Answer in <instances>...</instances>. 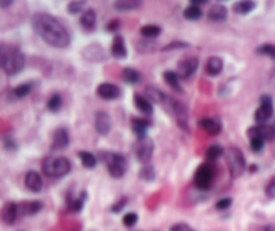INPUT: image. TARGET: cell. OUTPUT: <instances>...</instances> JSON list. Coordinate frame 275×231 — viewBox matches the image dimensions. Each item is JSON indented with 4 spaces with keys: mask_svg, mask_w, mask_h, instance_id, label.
Segmentation results:
<instances>
[{
    "mask_svg": "<svg viewBox=\"0 0 275 231\" xmlns=\"http://www.w3.org/2000/svg\"><path fill=\"white\" fill-rule=\"evenodd\" d=\"M32 86H34L32 82H26V84L18 85L16 88H14V89L11 90L8 98H10V100H22L23 97H26V95H28L31 93Z\"/></svg>",
    "mask_w": 275,
    "mask_h": 231,
    "instance_id": "obj_24",
    "label": "cell"
},
{
    "mask_svg": "<svg viewBox=\"0 0 275 231\" xmlns=\"http://www.w3.org/2000/svg\"><path fill=\"white\" fill-rule=\"evenodd\" d=\"M197 68H199V59L196 57L184 58L177 63V74L180 78L187 79L195 74Z\"/></svg>",
    "mask_w": 275,
    "mask_h": 231,
    "instance_id": "obj_11",
    "label": "cell"
},
{
    "mask_svg": "<svg viewBox=\"0 0 275 231\" xmlns=\"http://www.w3.org/2000/svg\"><path fill=\"white\" fill-rule=\"evenodd\" d=\"M265 144L266 141L263 140H260V139H250V148H251V151L255 153H259L263 151V148H265Z\"/></svg>",
    "mask_w": 275,
    "mask_h": 231,
    "instance_id": "obj_40",
    "label": "cell"
},
{
    "mask_svg": "<svg viewBox=\"0 0 275 231\" xmlns=\"http://www.w3.org/2000/svg\"><path fill=\"white\" fill-rule=\"evenodd\" d=\"M142 5V1H138V0H119V1H115V8L117 11H133L140 8Z\"/></svg>",
    "mask_w": 275,
    "mask_h": 231,
    "instance_id": "obj_30",
    "label": "cell"
},
{
    "mask_svg": "<svg viewBox=\"0 0 275 231\" xmlns=\"http://www.w3.org/2000/svg\"><path fill=\"white\" fill-rule=\"evenodd\" d=\"M94 128L98 135L101 136H106L109 135L112 131V120L110 116L104 111H99L94 116Z\"/></svg>",
    "mask_w": 275,
    "mask_h": 231,
    "instance_id": "obj_12",
    "label": "cell"
},
{
    "mask_svg": "<svg viewBox=\"0 0 275 231\" xmlns=\"http://www.w3.org/2000/svg\"><path fill=\"white\" fill-rule=\"evenodd\" d=\"M122 77H124L125 82L130 85L138 84L141 79H142L140 71H137L136 69L132 68H125L124 70H122Z\"/></svg>",
    "mask_w": 275,
    "mask_h": 231,
    "instance_id": "obj_31",
    "label": "cell"
},
{
    "mask_svg": "<svg viewBox=\"0 0 275 231\" xmlns=\"http://www.w3.org/2000/svg\"><path fill=\"white\" fill-rule=\"evenodd\" d=\"M32 30L47 45L55 48H66L71 42L69 31L57 18L46 12H37L31 18Z\"/></svg>",
    "mask_w": 275,
    "mask_h": 231,
    "instance_id": "obj_1",
    "label": "cell"
},
{
    "mask_svg": "<svg viewBox=\"0 0 275 231\" xmlns=\"http://www.w3.org/2000/svg\"><path fill=\"white\" fill-rule=\"evenodd\" d=\"M232 205V199L231 198H222V199H219L216 202V205H215V208L218 211H224L229 208V206Z\"/></svg>",
    "mask_w": 275,
    "mask_h": 231,
    "instance_id": "obj_44",
    "label": "cell"
},
{
    "mask_svg": "<svg viewBox=\"0 0 275 231\" xmlns=\"http://www.w3.org/2000/svg\"><path fill=\"white\" fill-rule=\"evenodd\" d=\"M162 78L165 81V84L171 88L172 90H175L176 93H183V88L180 85V77L176 71H172V70H166L162 74Z\"/></svg>",
    "mask_w": 275,
    "mask_h": 231,
    "instance_id": "obj_21",
    "label": "cell"
},
{
    "mask_svg": "<svg viewBox=\"0 0 275 231\" xmlns=\"http://www.w3.org/2000/svg\"><path fill=\"white\" fill-rule=\"evenodd\" d=\"M86 196H88L86 191H82L78 196H73V198H70V196H69V199H68L69 211H71V212H79V211L83 208V206H85Z\"/></svg>",
    "mask_w": 275,
    "mask_h": 231,
    "instance_id": "obj_25",
    "label": "cell"
},
{
    "mask_svg": "<svg viewBox=\"0 0 275 231\" xmlns=\"http://www.w3.org/2000/svg\"><path fill=\"white\" fill-rule=\"evenodd\" d=\"M223 70V61L222 58L219 57H211L208 58V61L206 62V73L211 77L219 75Z\"/></svg>",
    "mask_w": 275,
    "mask_h": 231,
    "instance_id": "obj_23",
    "label": "cell"
},
{
    "mask_svg": "<svg viewBox=\"0 0 275 231\" xmlns=\"http://www.w3.org/2000/svg\"><path fill=\"white\" fill-rule=\"evenodd\" d=\"M207 3H208V0H191V4L197 5V7L207 4Z\"/></svg>",
    "mask_w": 275,
    "mask_h": 231,
    "instance_id": "obj_48",
    "label": "cell"
},
{
    "mask_svg": "<svg viewBox=\"0 0 275 231\" xmlns=\"http://www.w3.org/2000/svg\"><path fill=\"white\" fill-rule=\"evenodd\" d=\"M138 176H140L141 180L148 182V183L153 182L156 179V169H155V167L152 164H144L141 167L140 172H138Z\"/></svg>",
    "mask_w": 275,
    "mask_h": 231,
    "instance_id": "obj_32",
    "label": "cell"
},
{
    "mask_svg": "<svg viewBox=\"0 0 275 231\" xmlns=\"http://www.w3.org/2000/svg\"><path fill=\"white\" fill-rule=\"evenodd\" d=\"M78 158L81 160V163L85 168L92 169L97 165V159L92 152H86V151H81L78 153Z\"/></svg>",
    "mask_w": 275,
    "mask_h": 231,
    "instance_id": "obj_34",
    "label": "cell"
},
{
    "mask_svg": "<svg viewBox=\"0 0 275 231\" xmlns=\"http://www.w3.org/2000/svg\"><path fill=\"white\" fill-rule=\"evenodd\" d=\"M70 142V137H69L68 131L65 128H59L54 132L52 136V144H51V151H62L65 148L69 147Z\"/></svg>",
    "mask_w": 275,
    "mask_h": 231,
    "instance_id": "obj_16",
    "label": "cell"
},
{
    "mask_svg": "<svg viewBox=\"0 0 275 231\" xmlns=\"http://www.w3.org/2000/svg\"><path fill=\"white\" fill-rule=\"evenodd\" d=\"M128 202H129L128 198H126V196H122L121 199L117 200L115 205L110 207V211H112V212H115V214H117V212H119V211L124 210L125 206L128 205Z\"/></svg>",
    "mask_w": 275,
    "mask_h": 231,
    "instance_id": "obj_42",
    "label": "cell"
},
{
    "mask_svg": "<svg viewBox=\"0 0 275 231\" xmlns=\"http://www.w3.org/2000/svg\"><path fill=\"white\" fill-rule=\"evenodd\" d=\"M42 171L48 178H63L70 173L71 171V163L68 158L63 156H57V158H47L42 163Z\"/></svg>",
    "mask_w": 275,
    "mask_h": 231,
    "instance_id": "obj_3",
    "label": "cell"
},
{
    "mask_svg": "<svg viewBox=\"0 0 275 231\" xmlns=\"http://www.w3.org/2000/svg\"><path fill=\"white\" fill-rule=\"evenodd\" d=\"M140 34L144 38L152 39V38H156V37H159V35H160L161 27L156 26V24H146V26L141 27Z\"/></svg>",
    "mask_w": 275,
    "mask_h": 231,
    "instance_id": "obj_36",
    "label": "cell"
},
{
    "mask_svg": "<svg viewBox=\"0 0 275 231\" xmlns=\"http://www.w3.org/2000/svg\"><path fill=\"white\" fill-rule=\"evenodd\" d=\"M151 126V121L146 118H135L132 121V129L138 137L146 136V129Z\"/></svg>",
    "mask_w": 275,
    "mask_h": 231,
    "instance_id": "obj_26",
    "label": "cell"
},
{
    "mask_svg": "<svg viewBox=\"0 0 275 231\" xmlns=\"http://www.w3.org/2000/svg\"><path fill=\"white\" fill-rule=\"evenodd\" d=\"M12 4V1L11 0H5V1H0V7L1 8H5V7H10Z\"/></svg>",
    "mask_w": 275,
    "mask_h": 231,
    "instance_id": "obj_49",
    "label": "cell"
},
{
    "mask_svg": "<svg viewBox=\"0 0 275 231\" xmlns=\"http://www.w3.org/2000/svg\"><path fill=\"white\" fill-rule=\"evenodd\" d=\"M224 156H226V162H227V167H229L231 176L234 179L240 178L247 169V163H246L243 152L236 147H229L224 151Z\"/></svg>",
    "mask_w": 275,
    "mask_h": 231,
    "instance_id": "obj_4",
    "label": "cell"
},
{
    "mask_svg": "<svg viewBox=\"0 0 275 231\" xmlns=\"http://www.w3.org/2000/svg\"><path fill=\"white\" fill-rule=\"evenodd\" d=\"M138 221V215L136 212H128L122 218V223L125 227H133Z\"/></svg>",
    "mask_w": 275,
    "mask_h": 231,
    "instance_id": "obj_41",
    "label": "cell"
},
{
    "mask_svg": "<svg viewBox=\"0 0 275 231\" xmlns=\"http://www.w3.org/2000/svg\"><path fill=\"white\" fill-rule=\"evenodd\" d=\"M164 105L168 111L171 112L172 115L176 117V120L180 122V125L185 126L187 128V120H188V112L185 109V106L183 105L182 102L173 100L172 97L166 95L165 101H164Z\"/></svg>",
    "mask_w": 275,
    "mask_h": 231,
    "instance_id": "obj_10",
    "label": "cell"
},
{
    "mask_svg": "<svg viewBox=\"0 0 275 231\" xmlns=\"http://www.w3.org/2000/svg\"><path fill=\"white\" fill-rule=\"evenodd\" d=\"M145 94L146 100L151 101V102H155V104H164V101L166 98V94H164L162 92H160L156 88H153V86H148L146 88Z\"/></svg>",
    "mask_w": 275,
    "mask_h": 231,
    "instance_id": "obj_28",
    "label": "cell"
},
{
    "mask_svg": "<svg viewBox=\"0 0 275 231\" xmlns=\"http://www.w3.org/2000/svg\"><path fill=\"white\" fill-rule=\"evenodd\" d=\"M26 65V57L21 48L3 43L0 45V69L7 75H15L21 73Z\"/></svg>",
    "mask_w": 275,
    "mask_h": 231,
    "instance_id": "obj_2",
    "label": "cell"
},
{
    "mask_svg": "<svg viewBox=\"0 0 275 231\" xmlns=\"http://www.w3.org/2000/svg\"><path fill=\"white\" fill-rule=\"evenodd\" d=\"M247 136L250 139L256 137L263 141H273L275 140V126L270 125V124H256L247 131Z\"/></svg>",
    "mask_w": 275,
    "mask_h": 231,
    "instance_id": "obj_9",
    "label": "cell"
},
{
    "mask_svg": "<svg viewBox=\"0 0 275 231\" xmlns=\"http://www.w3.org/2000/svg\"><path fill=\"white\" fill-rule=\"evenodd\" d=\"M227 8L223 4H213L208 11V21L211 22H224L227 19Z\"/></svg>",
    "mask_w": 275,
    "mask_h": 231,
    "instance_id": "obj_22",
    "label": "cell"
},
{
    "mask_svg": "<svg viewBox=\"0 0 275 231\" xmlns=\"http://www.w3.org/2000/svg\"><path fill=\"white\" fill-rule=\"evenodd\" d=\"M256 8V3L255 1H251V0H247V1H238L235 3L232 10H234L235 14L238 15H247L251 11H254Z\"/></svg>",
    "mask_w": 275,
    "mask_h": 231,
    "instance_id": "obj_29",
    "label": "cell"
},
{
    "mask_svg": "<svg viewBox=\"0 0 275 231\" xmlns=\"http://www.w3.org/2000/svg\"><path fill=\"white\" fill-rule=\"evenodd\" d=\"M153 152H155V142L151 137H138V140L135 144L136 159L142 164H149Z\"/></svg>",
    "mask_w": 275,
    "mask_h": 231,
    "instance_id": "obj_7",
    "label": "cell"
},
{
    "mask_svg": "<svg viewBox=\"0 0 275 231\" xmlns=\"http://www.w3.org/2000/svg\"><path fill=\"white\" fill-rule=\"evenodd\" d=\"M85 7H86V1L83 0H77V1H70L68 4V11L69 14H79V12H83L85 11Z\"/></svg>",
    "mask_w": 275,
    "mask_h": 231,
    "instance_id": "obj_39",
    "label": "cell"
},
{
    "mask_svg": "<svg viewBox=\"0 0 275 231\" xmlns=\"http://www.w3.org/2000/svg\"><path fill=\"white\" fill-rule=\"evenodd\" d=\"M265 194L269 199H275V176L269 180V183L266 184Z\"/></svg>",
    "mask_w": 275,
    "mask_h": 231,
    "instance_id": "obj_43",
    "label": "cell"
},
{
    "mask_svg": "<svg viewBox=\"0 0 275 231\" xmlns=\"http://www.w3.org/2000/svg\"><path fill=\"white\" fill-rule=\"evenodd\" d=\"M256 53L260 54V55H265V57H269L271 59L275 61V45H271V43H265L259 47L256 48Z\"/></svg>",
    "mask_w": 275,
    "mask_h": 231,
    "instance_id": "obj_38",
    "label": "cell"
},
{
    "mask_svg": "<svg viewBox=\"0 0 275 231\" xmlns=\"http://www.w3.org/2000/svg\"><path fill=\"white\" fill-rule=\"evenodd\" d=\"M24 184L32 192H41L43 188V180L41 178V173H38L37 171H28L24 178Z\"/></svg>",
    "mask_w": 275,
    "mask_h": 231,
    "instance_id": "obj_18",
    "label": "cell"
},
{
    "mask_svg": "<svg viewBox=\"0 0 275 231\" xmlns=\"http://www.w3.org/2000/svg\"><path fill=\"white\" fill-rule=\"evenodd\" d=\"M110 51H112V55L117 59H124L128 54V50H126V46H125V41L124 38L121 35H115L113 38V42H112V47H110Z\"/></svg>",
    "mask_w": 275,
    "mask_h": 231,
    "instance_id": "obj_20",
    "label": "cell"
},
{
    "mask_svg": "<svg viewBox=\"0 0 275 231\" xmlns=\"http://www.w3.org/2000/svg\"><path fill=\"white\" fill-rule=\"evenodd\" d=\"M223 155H224L223 147H220L219 144H212V145L207 149L206 158H207L208 162H216V160L222 158Z\"/></svg>",
    "mask_w": 275,
    "mask_h": 231,
    "instance_id": "obj_35",
    "label": "cell"
},
{
    "mask_svg": "<svg viewBox=\"0 0 275 231\" xmlns=\"http://www.w3.org/2000/svg\"><path fill=\"white\" fill-rule=\"evenodd\" d=\"M97 94L98 97H101L102 100L112 101L118 98L121 95V90L117 85L110 84V82H104V84H99L97 88Z\"/></svg>",
    "mask_w": 275,
    "mask_h": 231,
    "instance_id": "obj_14",
    "label": "cell"
},
{
    "mask_svg": "<svg viewBox=\"0 0 275 231\" xmlns=\"http://www.w3.org/2000/svg\"><path fill=\"white\" fill-rule=\"evenodd\" d=\"M263 231H275V225H267L263 227Z\"/></svg>",
    "mask_w": 275,
    "mask_h": 231,
    "instance_id": "obj_50",
    "label": "cell"
},
{
    "mask_svg": "<svg viewBox=\"0 0 275 231\" xmlns=\"http://www.w3.org/2000/svg\"><path fill=\"white\" fill-rule=\"evenodd\" d=\"M62 97H61V94L59 93H54V94L48 98V101H47V109L50 112H52V113H57V112H59V109L62 108Z\"/></svg>",
    "mask_w": 275,
    "mask_h": 231,
    "instance_id": "obj_37",
    "label": "cell"
},
{
    "mask_svg": "<svg viewBox=\"0 0 275 231\" xmlns=\"http://www.w3.org/2000/svg\"><path fill=\"white\" fill-rule=\"evenodd\" d=\"M183 15H184V18H185L187 21H199L203 16V11L202 8L197 7V5L189 4L187 8H184Z\"/></svg>",
    "mask_w": 275,
    "mask_h": 231,
    "instance_id": "obj_33",
    "label": "cell"
},
{
    "mask_svg": "<svg viewBox=\"0 0 275 231\" xmlns=\"http://www.w3.org/2000/svg\"><path fill=\"white\" fill-rule=\"evenodd\" d=\"M185 47H189V45H188V43L179 42V41H176V42H171V43H168L166 46H164V47H162V51L175 50V48H185Z\"/></svg>",
    "mask_w": 275,
    "mask_h": 231,
    "instance_id": "obj_45",
    "label": "cell"
},
{
    "mask_svg": "<svg viewBox=\"0 0 275 231\" xmlns=\"http://www.w3.org/2000/svg\"><path fill=\"white\" fill-rule=\"evenodd\" d=\"M106 28H108L109 31H117V30L119 28V21H115H115H112L109 24H108Z\"/></svg>",
    "mask_w": 275,
    "mask_h": 231,
    "instance_id": "obj_47",
    "label": "cell"
},
{
    "mask_svg": "<svg viewBox=\"0 0 275 231\" xmlns=\"http://www.w3.org/2000/svg\"><path fill=\"white\" fill-rule=\"evenodd\" d=\"M213 176H215V168L211 163H203L199 165V168L193 176V184L197 189L207 191L212 185Z\"/></svg>",
    "mask_w": 275,
    "mask_h": 231,
    "instance_id": "obj_6",
    "label": "cell"
},
{
    "mask_svg": "<svg viewBox=\"0 0 275 231\" xmlns=\"http://www.w3.org/2000/svg\"><path fill=\"white\" fill-rule=\"evenodd\" d=\"M199 128H202L203 131L211 135V136H216L222 132V121L219 118H213V117H206V118H202L199 120Z\"/></svg>",
    "mask_w": 275,
    "mask_h": 231,
    "instance_id": "obj_15",
    "label": "cell"
},
{
    "mask_svg": "<svg viewBox=\"0 0 275 231\" xmlns=\"http://www.w3.org/2000/svg\"><path fill=\"white\" fill-rule=\"evenodd\" d=\"M169 231H196V230H195L193 227L189 226V225H187V223L180 222V223H175V225L171 227V230Z\"/></svg>",
    "mask_w": 275,
    "mask_h": 231,
    "instance_id": "obj_46",
    "label": "cell"
},
{
    "mask_svg": "<svg viewBox=\"0 0 275 231\" xmlns=\"http://www.w3.org/2000/svg\"><path fill=\"white\" fill-rule=\"evenodd\" d=\"M274 115V102L271 95L263 94L259 100V108L256 109L254 115V118L256 124H267Z\"/></svg>",
    "mask_w": 275,
    "mask_h": 231,
    "instance_id": "obj_8",
    "label": "cell"
},
{
    "mask_svg": "<svg viewBox=\"0 0 275 231\" xmlns=\"http://www.w3.org/2000/svg\"><path fill=\"white\" fill-rule=\"evenodd\" d=\"M104 160L108 172L110 173L112 178L119 179L124 176L126 168H128V163H126L125 156H122L121 153L106 152Z\"/></svg>",
    "mask_w": 275,
    "mask_h": 231,
    "instance_id": "obj_5",
    "label": "cell"
},
{
    "mask_svg": "<svg viewBox=\"0 0 275 231\" xmlns=\"http://www.w3.org/2000/svg\"><path fill=\"white\" fill-rule=\"evenodd\" d=\"M81 27H82L85 31L92 32L95 30L97 26V15H95V11L93 8H88L82 12L81 19H79Z\"/></svg>",
    "mask_w": 275,
    "mask_h": 231,
    "instance_id": "obj_17",
    "label": "cell"
},
{
    "mask_svg": "<svg viewBox=\"0 0 275 231\" xmlns=\"http://www.w3.org/2000/svg\"><path fill=\"white\" fill-rule=\"evenodd\" d=\"M42 208H43V203L39 200H27L19 203V214L23 216L35 215Z\"/></svg>",
    "mask_w": 275,
    "mask_h": 231,
    "instance_id": "obj_19",
    "label": "cell"
},
{
    "mask_svg": "<svg viewBox=\"0 0 275 231\" xmlns=\"http://www.w3.org/2000/svg\"><path fill=\"white\" fill-rule=\"evenodd\" d=\"M135 105L136 108L141 112V113H144V115H152L153 113V106H152V102L151 101H148L145 97H142V95H138V94H135Z\"/></svg>",
    "mask_w": 275,
    "mask_h": 231,
    "instance_id": "obj_27",
    "label": "cell"
},
{
    "mask_svg": "<svg viewBox=\"0 0 275 231\" xmlns=\"http://www.w3.org/2000/svg\"><path fill=\"white\" fill-rule=\"evenodd\" d=\"M18 216H19V205L15 203V202H8V203H5L3 207H1V210H0V219L3 223L5 225H14L18 219Z\"/></svg>",
    "mask_w": 275,
    "mask_h": 231,
    "instance_id": "obj_13",
    "label": "cell"
}]
</instances>
